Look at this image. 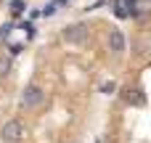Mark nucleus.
Masks as SVG:
<instances>
[{"instance_id": "6e6552de", "label": "nucleus", "mask_w": 151, "mask_h": 143, "mask_svg": "<svg viewBox=\"0 0 151 143\" xmlns=\"http://www.w3.org/2000/svg\"><path fill=\"white\" fill-rule=\"evenodd\" d=\"M114 90H117V85H114V82H104V85H101V93H106V96H111Z\"/></svg>"}, {"instance_id": "7ed1b4c3", "label": "nucleus", "mask_w": 151, "mask_h": 143, "mask_svg": "<svg viewBox=\"0 0 151 143\" xmlns=\"http://www.w3.org/2000/svg\"><path fill=\"white\" fill-rule=\"evenodd\" d=\"M42 98H45V93H42L40 85H27V90L21 96V106L24 109H35L37 103H42Z\"/></svg>"}, {"instance_id": "f257e3e1", "label": "nucleus", "mask_w": 151, "mask_h": 143, "mask_svg": "<svg viewBox=\"0 0 151 143\" xmlns=\"http://www.w3.org/2000/svg\"><path fill=\"white\" fill-rule=\"evenodd\" d=\"M0 138L5 143H19L24 138V125H21V119H8V122L0 127Z\"/></svg>"}, {"instance_id": "f03ea898", "label": "nucleus", "mask_w": 151, "mask_h": 143, "mask_svg": "<svg viewBox=\"0 0 151 143\" xmlns=\"http://www.w3.org/2000/svg\"><path fill=\"white\" fill-rule=\"evenodd\" d=\"M64 40L66 42H72V45H82L85 40H88V27L85 24H69V27H64Z\"/></svg>"}, {"instance_id": "39448f33", "label": "nucleus", "mask_w": 151, "mask_h": 143, "mask_svg": "<svg viewBox=\"0 0 151 143\" xmlns=\"http://www.w3.org/2000/svg\"><path fill=\"white\" fill-rule=\"evenodd\" d=\"M127 93H130V96H127V101H130V103H135V106H143V103H146V96H143V90H141V88L127 90Z\"/></svg>"}, {"instance_id": "20e7f679", "label": "nucleus", "mask_w": 151, "mask_h": 143, "mask_svg": "<svg viewBox=\"0 0 151 143\" xmlns=\"http://www.w3.org/2000/svg\"><path fill=\"white\" fill-rule=\"evenodd\" d=\"M109 50H114V53L125 50V34L119 29H111V34H109Z\"/></svg>"}, {"instance_id": "423d86ee", "label": "nucleus", "mask_w": 151, "mask_h": 143, "mask_svg": "<svg viewBox=\"0 0 151 143\" xmlns=\"http://www.w3.org/2000/svg\"><path fill=\"white\" fill-rule=\"evenodd\" d=\"M11 69H13L11 56H0V80H3V77H8V74H11Z\"/></svg>"}, {"instance_id": "0eeeda50", "label": "nucleus", "mask_w": 151, "mask_h": 143, "mask_svg": "<svg viewBox=\"0 0 151 143\" xmlns=\"http://www.w3.org/2000/svg\"><path fill=\"white\" fill-rule=\"evenodd\" d=\"M21 11H24V3H21V0H13V3H11V13H13V16H19Z\"/></svg>"}, {"instance_id": "1a4fd4ad", "label": "nucleus", "mask_w": 151, "mask_h": 143, "mask_svg": "<svg viewBox=\"0 0 151 143\" xmlns=\"http://www.w3.org/2000/svg\"><path fill=\"white\" fill-rule=\"evenodd\" d=\"M11 34V24H5V27H0V37H8Z\"/></svg>"}]
</instances>
